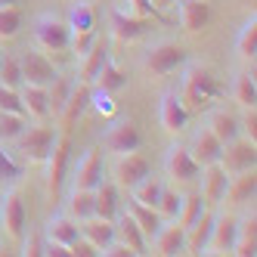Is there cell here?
Masks as SVG:
<instances>
[{"label":"cell","instance_id":"6da1fadb","mask_svg":"<svg viewBox=\"0 0 257 257\" xmlns=\"http://www.w3.org/2000/svg\"><path fill=\"white\" fill-rule=\"evenodd\" d=\"M223 90H220V81L214 78V71L205 65H189L183 71V84H180V102L189 108V112H201L208 108Z\"/></svg>","mask_w":257,"mask_h":257},{"label":"cell","instance_id":"7a4b0ae2","mask_svg":"<svg viewBox=\"0 0 257 257\" xmlns=\"http://www.w3.org/2000/svg\"><path fill=\"white\" fill-rule=\"evenodd\" d=\"M65 25H68V50H75L81 56L90 47V41L96 38V10L90 4H84V0H75L68 10Z\"/></svg>","mask_w":257,"mask_h":257},{"label":"cell","instance_id":"3957f363","mask_svg":"<svg viewBox=\"0 0 257 257\" xmlns=\"http://www.w3.org/2000/svg\"><path fill=\"white\" fill-rule=\"evenodd\" d=\"M189 59V53L183 50L180 44L174 41H161L155 47L146 50V56H143V68L149 71L152 78H164V75H174L177 68H183Z\"/></svg>","mask_w":257,"mask_h":257},{"label":"cell","instance_id":"277c9868","mask_svg":"<svg viewBox=\"0 0 257 257\" xmlns=\"http://www.w3.org/2000/svg\"><path fill=\"white\" fill-rule=\"evenodd\" d=\"M68 152H71V143H68V134H56V140H53L50 152L44 158L47 164V198L56 201L59 198V189L65 183V171H68Z\"/></svg>","mask_w":257,"mask_h":257},{"label":"cell","instance_id":"5b68a950","mask_svg":"<svg viewBox=\"0 0 257 257\" xmlns=\"http://www.w3.org/2000/svg\"><path fill=\"white\" fill-rule=\"evenodd\" d=\"M34 44L41 53H65L68 50V25L53 13H44L34 19Z\"/></svg>","mask_w":257,"mask_h":257},{"label":"cell","instance_id":"8992f818","mask_svg":"<svg viewBox=\"0 0 257 257\" xmlns=\"http://www.w3.org/2000/svg\"><path fill=\"white\" fill-rule=\"evenodd\" d=\"M53 140H56V131H53V127H44V124L28 127V124H25V131L16 137L13 143H16V152H19L28 164H44V158H47V152H50Z\"/></svg>","mask_w":257,"mask_h":257},{"label":"cell","instance_id":"52a82bcc","mask_svg":"<svg viewBox=\"0 0 257 257\" xmlns=\"http://www.w3.org/2000/svg\"><path fill=\"white\" fill-rule=\"evenodd\" d=\"M112 174H115L112 183H115L118 189H134L143 177L152 174V168H149V161H146V155H140V152L134 149V152H121V155L115 158Z\"/></svg>","mask_w":257,"mask_h":257},{"label":"cell","instance_id":"ba28073f","mask_svg":"<svg viewBox=\"0 0 257 257\" xmlns=\"http://www.w3.org/2000/svg\"><path fill=\"white\" fill-rule=\"evenodd\" d=\"M90 93H93V87H90V84H84V81H75V84H71L68 96H65V102H62V108L56 112V121H59V131H62V134H68L71 127L78 124V118L87 112Z\"/></svg>","mask_w":257,"mask_h":257},{"label":"cell","instance_id":"9c48e42d","mask_svg":"<svg viewBox=\"0 0 257 257\" xmlns=\"http://www.w3.org/2000/svg\"><path fill=\"white\" fill-rule=\"evenodd\" d=\"M0 223H4V232L10 238H19L25 235V226H28V208L22 201V192L19 189H10L4 195V205H0Z\"/></svg>","mask_w":257,"mask_h":257},{"label":"cell","instance_id":"30bf717a","mask_svg":"<svg viewBox=\"0 0 257 257\" xmlns=\"http://www.w3.org/2000/svg\"><path fill=\"white\" fill-rule=\"evenodd\" d=\"M19 68H22V84H34V87H50L59 78V71L53 68V62L38 50H25L19 56Z\"/></svg>","mask_w":257,"mask_h":257},{"label":"cell","instance_id":"8fae6325","mask_svg":"<svg viewBox=\"0 0 257 257\" xmlns=\"http://www.w3.org/2000/svg\"><path fill=\"white\" fill-rule=\"evenodd\" d=\"M164 174H168L174 183H195L201 174V164L189 155L186 146H171L164 152Z\"/></svg>","mask_w":257,"mask_h":257},{"label":"cell","instance_id":"7c38bea8","mask_svg":"<svg viewBox=\"0 0 257 257\" xmlns=\"http://www.w3.org/2000/svg\"><path fill=\"white\" fill-rule=\"evenodd\" d=\"M254 161H257V152H254V143L251 140H229L226 146H223V152H220V168H223L229 177L232 174H238V171H248V168H254Z\"/></svg>","mask_w":257,"mask_h":257},{"label":"cell","instance_id":"4fadbf2b","mask_svg":"<svg viewBox=\"0 0 257 257\" xmlns=\"http://www.w3.org/2000/svg\"><path fill=\"white\" fill-rule=\"evenodd\" d=\"M108 31H112L115 41H121V44H134V41H140L143 34L149 31V19L134 16V13L112 10V13H108Z\"/></svg>","mask_w":257,"mask_h":257},{"label":"cell","instance_id":"5bb4252c","mask_svg":"<svg viewBox=\"0 0 257 257\" xmlns=\"http://www.w3.org/2000/svg\"><path fill=\"white\" fill-rule=\"evenodd\" d=\"M140 143H143V137H140V131H137L134 121H115L102 134V149L105 152H115V155L140 149Z\"/></svg>","mask_w":257,"mask_h":257},{"label":"cell","instance_id":"9a60e30c","mask_svg":"<svg viewBox=\"0 0 257 257\" xmlns=\"http://www.w3.org/2000/svg\"><path fill=\"white\" fill-rule=\"evenodd\" d=\"M235 223H238V220H235L232 214H214V223H211V232H208L205 254H232Z\"/></svg>","mask_w":257,"mask_h":257},{"label":"cell","instance_id":"2e32d148","mask_svg":"<svg viewBox=\"0 0 257 257\" xmlns=\"http://www.w3.org/2000/svg\"><path fill=\"white\" fill-rule=\"evenodd\" d=\"M201 180V198H205V205H220L223 201V192H226V183H229V174L220 168V164H205L198 174Z\"/></svg>","mask_w":257,"mask_h":257},{"label":"cell","instance_id":"e0dca14e","mask_svg":"<svg viewBox=\"0 0 257 257\" xmlns=\"http://www.w3.org/2000/svg\"><path fill=\"white\" fill-rule=\"evenodd\" d=\"M254 195H257V171L248 168V171H238L229 177L223 201H229V205H248V201H254Z\"/></svg>","mask_w":257,"mask_h":257},{"label":"cell","instance_id":"ac0fdd59","mask_svg":"<svg viewBox=\"0 0 257 257\" xmlns=\"http://www.w3.org/2000/svg\"><path fill=\"white\" fill-rule=\"evenodd\" d=\"M105 168H102V155L99 149H87L84 158L78 161V168H75V177H71V186L75 189H93L96 183L102 180Z\"/></svg>","mask_w":257,"mask_h":257},{"label":"cell","instance_id":"d6986e66","mask_svg":"<svg viewBox=\"0 0 257 257\" xmlns=\"http://www.w3.org/2000/svg\"><path fill=\"white\" fill-rule=\"evenodd\" d=\"M158 118H161V127L168 134H180L189 121V108L180 102L177 93H164L161 96V105H158Z\"/></svg>","mask_w":257,"mask_h":257},{"label":"cell","instance_id":"ffe728a7","mask_svg":"<svg viewBox=\"0 0 257 257\" xmlns=\"http://www.w3.org/2000/svg\"><path fill=\"white\" fill-rule=\"evenodd\" d=\"M220 152H223V143H220L208 127H198L195 131V137H192V143H189V155L205 168V164H214V161H220Z\"/></svg>","mask_w":257,"mask_h":257},{"label":"cell","instance_id":"44dd1931","mask_svg":"<svg viewBox=\"0 0 257 257\" xmlns=\"http://www.w3.org/2000/svg\"><path fill=\"white\" fill-rule=\"evenodd\" d=\"M108 59V44H105V38H93L90 41V47L81 53V65H78V81H84V84H90L96 78V71L102 68V62Z\"/></svg>","mask_w":257,"mask_h":257},{"label":"cell","instance_id":"7402d4cb","mask_svg":"<svg viewBox=\"0 0 257 257\" xmlns=\"http://www.w3.org/2000/svg\"><path fill=\"white\" fill-rule=\"evenodd\" d=\"M115 238L131 248V254H146V242L149 238L143 235V229L134 223V217L127 211H118V217H115Z\"/></svg>","mask_w":257,"mask_h":257},{"label":"cell","instance_id":"603a6c76","mask_svg":"<svg viewBox=\"0 0 257 257\" xmlns=\"http://www.w3.org/2000/svg\"><path fill=\"white\" fill-rule=\"evenodd\" d=\"M121 211V201H118V186L108 180H99L93 186V214L102 220H115Z\"/></svg>","mask_w":257,"mask_h":257},{"label":"cell","instance_id":"cb8c5ba5","mask_svg":"<svg viewBox=\"0 0 257 257\" xmlns=\"http://www.w3.org/2000/svg\"><path fill=\"white\" fill-rule=\"evenodd\" d=\"M183 238H186L183 226H177L174 220H171V223H161V226L152 232V248H155V254L171 257V254H180V251H183Z\"/></svg>","mask_w":257,"mask_h":257},{"label":"cell","instance_id":"d4e9b609","mask_svg":"<svg viewBox=\"0 0 257 257\" xmlns=\"http://www.w3.org/2000/svg\"><path fill=\"white\" fill-rule=\"evenodd\" d=\"M81 235L87 238V242L90 245H93L96 251H102L108 242H112V238H115V220H102V217H87V220H81Z\"/></svg>","mask_w":257,"mask_h":257},{"label":"cell","instance_id":"484cf974","mask_svg":"<svg viewBox=\"0 0 257 257\" xmlns=\"http://www.w3.org/2000/svg\"><path fill=\"white\" fill-rule=\"evenodd\" d=\"M78 235H81V226H78L75 217H68V214H53V217L47 220V232H44V238H50V242H59V245L68 248Z\"/></svg>","mask_w":257,"mask_h":257},{"label":"cell","instance_id":"4316f807","mask_svg":"<svg viewBox=\"0 0 257 257\" xmlns=\"http://www.w3.org/2000/svg\"><path fill=\"white\" fill-rule=\"evenodd\" d=\"M211 19V7L205 0H180V25L189 34H198Z\"/></svg>","mask_w":257,"mask_h":257},{"label":"cell","instance_id":"83f0119b","mask_svg":"<svg viewBox=\"0 0 257 257\" xmlns=\"http://www.w3.org/2000/svg\"><path fill=\"white\" fill-rule=\"evenodd\" d=\"M211 223H214V214L205 208V211H201V217L195 220L189 229H183V232H186V238H183V251H189V254H205Z\"/></svg>","mask_w":257,"mask_h":257},{"label":"cell","instance_id":"f1b7e54d","mask_svg":"<svg viewBox=\"0 0 257 257\" xmlns=\"http://www.w3.org/2000/svg\"><path fill=\"white\" fill-rule=\"evenodd\" d=\"M257 251V217L248 214L235 223V242H232V254L238 257H254Z\"/></svg>","mask_w":257,"mask_h":257},{"label":"cell","instance_id":"f546056e","mask_svg":"<svg viewBox=\"0 0 257 257\" xmlns=\"http://www.w3.org/2000/svg\"><path fill=\"white\" fill-rule=\"evenodd\" d=\"M19 99H22V108L25 115L44 121L50 115V99H47V87H34V84H22L19 87Z\"/></svg>","mask_w":257,"mask_h":257},{"label":"cell","instance_id":"4dcf8cb0","mask_svg":"<svg viewBox=\"0 0 257 257\" xmlns=\"http://www.w3.org/2000/svg\"><path fill=\"white\" fill-rule=\"evenodd\" d=\"M205 127H208V131H211L220 143H223V146H226L229 140H235L238 134H242V131H238V118H235V115H229L226 108H214V112H208Z\"/></svg>","mask_w":257,"mask_h":257},{"label":"cell","instance_id":"1f68e13d","mask_svg":"<svg viewBox=\"0 0 257 257\" xmlns=\"http://www.w3.org/2000/svg\"><path fill=\"white\" fill-rule=\"evenodd\" d=\"M90 84H93V90H102V93H115V90L127 87V75H124V71L112 59H105L102 68L96 71V78L90 81Z\"/></svg>","mask_w":257,"mask_h":257},{"label":"cell","instance_id":"d6a6232c","mask_svg":"<svg viewBox=\"0 0 257 257\" xmlns=\"http://www.w3.org/2000/svg\"><path fill=\"white\" fill-rule=\"evenodd\" d=\"M124 211L134 217V223L143 229V235H146V238H149V235L161 226V214H158L155 208H149V205H140V201H134V198L124 205Z\"/></svg>","mask_w":257,"mask_h":257},{"label":"cell","instance_id":"836d02e7","mask_svg":"<svg viewBox=\"0 0 257 257\" xmlns=\"http://www.w3.org/2000/svg\"><path fill=\"white\" fill-rule=\"evenodd\" d=\"M65 214L75 217L78 223L87 220V217H93V189H75L71 186L68 201H65Z\"/></svg>","mask_w":257,"mask_h":257},{"label":"cell","instance_id":"e575fe53","mask_svg":"<svg viewBox=\"0 0 257 257\" xmlns=\"http://www.w3.org/2000/svg\"><path fill=\"white\" fill-rule=\"evenodd\" d=\"M205 208H208V205H205V198H201V192L183 195V198H180V211H177V217H174V223L183 226V229H189L195 220L201 217V211H205Z\"/></svg>","mask_w":257,"mask_h":257},{"label":"cell","instance_id":"d590c367","mask_svg":"<svg viewBox=\"0 0 257 257\" xmlns=\"http://www.w3.org/2000/svg\"><path fill=\"white\" fill-rule=\"evenodd\" d=\"M235 53H238L242 62H254V53H257V19H254V16L242 25V31H238Z\"/></svg>","mask_w":257,"mask_h":257},{"label":"cell","instance_id":"8d00e7d4","mask_svg":"<svg viewBox=\"0 0 257 257\" xmlns=\"http://www.w3.org/2000/svg\"><path fill=\"white\" fill-rule=\"evenodd\" d=\"M232 99L242 105V108H251V105L257 102V84H254V75H251V71L235 75V81H232Z\"/></svg>","mask_w":257,"mask_h":257},{"label":"cell","instance_id":"74e56055","mask_svg":"<svg viewBox=\"0 0 257 257\" xmlns=\"http://www.w3.org/2000/svg\"><path fill=\"white\" fill-rule=\"evenodd\" d=\"M22 28V10L16 4L0 7V41H13Z\"/></svg>","mask_w":257,"mask_h":257},{"label":"cell","instance_id":"f35d334b","mask_svg":"<svg viewBox=\"0 0 257 257\" xmlns=\"http://www.w3.org/2000/svg\"><path fill=\"white\" fill-rule=\"evenodd\" d=\"M158 195H161V183H158L152 174H149V177H143L137 186L131 189V198L140 201V205H149V208L158 205Z\"/></svg>","mask_w":257,"mask_h":257},{"label":"cell","instance_id":"ab89813d","mask_svg":"<svg viewBox=\"0 0 257 257\" xmlns=\"http://www.w3.org/2000/svg\"><path fill=\"white\" fill-rule=\"evenodd\" d=\"M25 115L22 112H0V143H13L25 131Z\"/></svg>","mask_w":257,"mask_h":257},{"label":"cell","instance_id":"60d3db41","mask_svg":"<svg viewBox=\"0 0 257 257\" xmlns=\"http://www.w3.org/2000/svg\"><path fill=\"white\" fill-rule=\"evenodd\" d=\"M0 87H13V90L22 87L19 56H7V53H4V59H0Z\"/></svg>","mask_w":257,"mask_h":257},{"label":"cell","instance_id":"b9f144b4","mask_svg":"<svg viewBox=\"0 0 257 257\" xmlns=\"http://www.w3.org/2000/svg\"><path fill=\"white\" fill-rule=\"evenodd\" d=\"M180 192L177 189H168V186H161V195H158V205H155V211L161 214V220H174L177 217V211H180Z\"/></svg>","mask_w":257,"mask_h":257},{"label":"cell","instance_id":"7bdbcfd3","mask_svg":"<svg viewBox=\"0 0 257 257\" xmlns=\"http://www.w3.org/2000/svg\"><path fill=\"white\" fill-rule=\"evenodd\" d=\"M71 78H56L50 87H47V99H50V112H53V118H56V112L62 108V102H65V96H68V90H71Z\"/></svg>","mask_w":257,"mask_h":257},{"label":"cell","instance_id":"ee69618b","mask_svg":"<svg viewBox=\"0 0 257 257\" xmlns=\"http://www.w3.org/2000/svg\"><path fill=\"white\" fill-rule=\"evenodd\" d=\"M19 177H22V168L13 161V155H10V152H4V146H0V180L16 183Z\"/></svg>","mask_w":257,"mask_h":257},{"label":"cell","instance_id":"f6af8a7d","mask_svg":"<svg viewBox=\"0 0 257 257\" xmlns=\"http://www.w3.org/2000/svg\"><path fill=\"white\" fill-rule=\"evenodd\" d=\"M90 105H93L99 115H105V118H112V115H115L112 93H102V90H93V93H90Z\"/></svg>","mask_w":257,"mask_h":257},{"label":"cell","instance_id":"bcb514c9","mask_svg":"<svg viewBox=\"0 0 257 257\" xmlns=\"http://www.w3.org/2000/svg\"><path fill=\"white\" fill-rule=\"evenodd\" d=\"M22 257H41L44 254V235L41 232H31V235H22Z\"/></svg>","mask_w":257,"mask_h":257},{"label":"cell","instance_id":"7dc6e473","mask_svg":"<svg viewBox=\"0 0 257 257\" xmlns=\"http://www.w3.org/2000/svg\"><path fill=\"white\" fill-rule=\"evenodd\" d=\"M238 131H245V140L257 143V112H254V105L245 108V118L238 121Z\"/></svg>","mask_w":257,"mask_h":257},{"label":"cell","instance_id":"c3c4849f","mask_svg":"<svg viewBox=\"0 0 257 257\" xmlns=\"http://www.w3.org/2000/svg\"><path fill=\"white\" fill-rule=\"evenodd\" d=\"M131 4V13L134 16H143V19H158V7L152 0H127Z\"/></svg>","mask_w":257,"mask_h":257},{"label":"cell","instance_id":"681fc988","mask_svg":"<svg viewBox=\"0 0 257 257\" xmlns=\"http://www.w3.org/2000/svg\"><path fill=\"white\" fill-rule=\"evenodd\" d=\"M93 254H99V251H96L93 245H90L84 235H78L75 242L68 245V257H93Z\"/></svg>","mask_w":257,"mask_h":257},{"label":"cell","instance_id":"f907efd6","mask_svg":"<svg viewBox=\"0 0 257 257\" xmlns=\"http://www.w3.org/2000/svg\"><path fill=\"white\" fill-rule=\"evenodd\" d=\"M44 254H47V257H68V248L59 245V242H50V238H44Z\"/></svg>","mask_w":257,"mask_h":257},{"label":"cell","instance_id":"816d5d0a","mask_svg":"<svg viewBox=\"0 0 257 257\" xmlns=\"http://www.w3.org/2000/svg\"><path fill=\"white\" fill-rule=\"evenodd\" d=\"M0 59H4V53H0Z\"/></svg>","mask_w":257,"mask_h":257}]
</instances>
